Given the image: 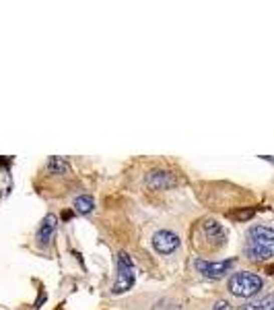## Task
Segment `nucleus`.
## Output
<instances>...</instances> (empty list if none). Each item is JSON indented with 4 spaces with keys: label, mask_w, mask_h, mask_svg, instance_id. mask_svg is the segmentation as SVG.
I'll return each instance as SVG.
<instances>
[{
    "label": "nucleus",
    "mask_w": 274,
    "mask_h": 310,
    "mask_svg": "<svg viewBox=\"0 0 274 310\" xmlns=\"http://www.w3.org/2000/svg\"><path fill=\"white\" fill-rule=\"evenodd\" d=\"M153 248L159 255H171L175 248H180V236L169 229H159L153 234Z\"/></svg>",
    "instance_id": "39448f33"
},
{
    "label": "nucleus",
    "mask_w": 274,
    "mask_h": 310,
    "mask_svg": "<svg viewBox=\"0 0 274 310\" xmlns=\"http://www.w3.org/2000/svg\"><path fill=\"white\" fill-rule=\"evenodd\" d=\"M46 168H48V172H50V174H56V176H62V174H66V172H68V162H66L64 158H58V155H52V158L48 160V164H46Z\"/></svg>",
    "instance_id": "1a4fd4ad"
},
{
    "label": "nucleus",
    "mask_w": 274,
    "mask_h": 310,
    "mask_svg": "<svg viewBox=\"0 0 274 310\" xmlns=\"http://www.w3.org/2000/svg\"><path fill=\"white\" fill-rule=\"evenodd\" d=\"M56 227H58V217L54 215V213H50V215L44 217L42 225H39V229H37V242L44 244V246L50 244L54 234H56Z\"/></svg>",
    "instance_id": "6e6552de"
},
{
    "label": "nucleus",
    "mask_w": 274,
    "mask_h": 310,
    "mask_svg": "<svg viewBox=\"0 0 274 310\" xmlns=\"http://www.w3.org/2000/svg\"><path fill=\"white\" fill-rule=\"evenodd\" d=\"M264 281L262 277H258L256 273H249V271H237V273H233L229 277V292L237 298H251L256 296L260 289H262Z\"/></svg>",
    "instance_id": "f03ea898"
},
{
    "label": "nucleus",
    "mask_w": 274,
    "mask_h": 310,
    "mask_svg": "<svg viewBox=\"0 0 274 310\" xmlns=\"http://www.w3.org/2000/svg\"><path fill=\"white\" fill-rule=\"evenodd\" d=\"M212 310H231V304L227 300H219L217 304L212 306Z\"/></svg>",
    "instance_id": "ddd939ff"
},
{
    "label": "nucleus",
    "mask_w": 274,
    "mask_h": 310,
    "mask_svg": "<svg viewBox=\"0 0 274 310\" xmlns=\"http://www.w3.org/2000/svg\"><path fill=\"white\" fill-rule=\"evenodd\" d=\"M134 281H136L134 263H132V259H130L128 253H120V255H117V279L113 283L111 294L113 296H120V294L130 292Z\"/></svg>",
    "instance_id": "7ed1b4c3"
},
{
    "label": "nucleus",
    "mask_w": 274,
    "mask_h": 310,
    "mask_svg": "<svg viewBox=\"0 0 274 310\" xmlns=\"http://www.w3.org/2000/svg\"><path fill=\"white\" fill-rule=\"evenodd\" d=\"M62 217H64V219H70V217H72V211H64Z\"/></svg>",
    "instance_id": "4468645a"
},
{
    "label": "nucleus",
    "mask_w": 274,
    "mask_h": 310,
    "mask_svg": "<svg viewBox=\"0 0 274 310\" xmlns=\"http://www.w3.org/2000/svg\"><path fill=\"white\" fill-rule=\"evenodd\" d=\"M196 269L198 273H202L208 279H221L225 277L235 265V259H227V261H204V259H196Z\"/></svg>",
    "instance_id": "20e7f679"
},
{
    "label": "nucleus",
    "mask_w": 274,
    "mask_h": 310,
    "mask_svg": "<svg viewBox=\"0 0 274 310\" xmlns=\"http://www.w3.org/2000/svg\"><path fill=\"white\" fill-rule=\"evenodd\" d=\"M274 253V231L268 225H253L247 231L245 255L249 261H270Z\"/></svg>",
    "instance_id": "f257e3e1"
},
{
    "label": "nucleus",
    "mask_w": 274,
    "mask_h": 310,
    "mask_svg": "<svg viewBox=\"0 0 274 310\" xmlns=\"http://www.w3.org/2000/svg\"><path fill=\"white\" fill-rule=\"evenodd\" d=\"M253 213H256V209H247V211H239V213H233V217L235 219H249V217H253Z\"/></svg>",
    "instance_id": "f8f14e48"
},
{
    "label": "nucleus",
    "mask_w": 274,
    "mask_h": 310,
    "mask_svg": "<svg viewBox=\"0 0 274 310\" xmlns=\"http://www.w3.org/2000/svg\"><path fill=\"white\" fill-rule=\"evenodd\" d=\"M270 306H272V296L268 294V296H264V298H260V300L247 302V304L241 306L239 310H270Z\"/></svg>",
    "instance_id": "9b49d317"
},
{
    "label": "nucleus",
    "mask_w": 274,
    "mask_h": 310,
    "mask_svg": "<svg viewBox=\"0 0 274 310\" xmlns=\"http://www.w3.org/2000/svg\"><path fill=\"white\" fill-rule=\"evenodd\" d=\"M93 209H95V199L93 197L83 195V197H76L74 199V211L81 213V215H89Z\"/></svg>",
    "instance_id": "9d476101"
},
{
    "label": "nucleus",
    "mask_w": 274,
    "mask_h": 310,
    "mask_svg": "<svg viewBox=\"0 0 274 310\" xmlns=\"http://www.w3.org/2000/svg\"><path fill=\"white\" fill-rule=\"evenodd\" d=\"M202 231L208 238V242H214V246H223L227 242V231L221 223H217L214 219H206L202 223Z\"/></svg>",
    "instance_id": "0eeeda50"
},
{
    "label": "nucleus",
    "mask_w": 274,
    "mask_h": 310,
    "mask_svg": "<svg viewBox=\"0 0 274 310\" xmlns=\"http://www.w3.org/2000/svg\"><path fill=\"white\" fill-rule=\"evenodd\" d=\"M175 184V178H173V174L171 172H165V170H153L149 172V176H147V186L153 188V190H163V188H169Z\"/></svg>",
    "instance_id": "423d86ee"
}]
</instances>
